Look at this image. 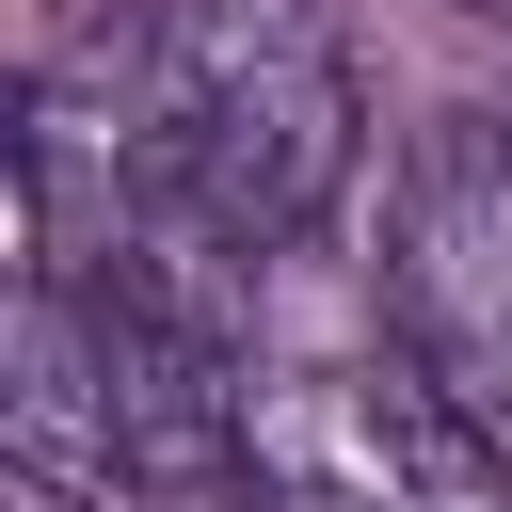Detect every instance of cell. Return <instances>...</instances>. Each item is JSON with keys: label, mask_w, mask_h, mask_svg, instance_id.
I'll return each mask as SVG.
<instances>
[{"label": "cell", "mask_w": 512, "mask_h": 512, "mask_svg": "<svg viewBox=\"0 0 512 512\" xmlns=\"http://www.w3.org/2000/svg\"><path fill=\"white\" fill-rule=\"evenodd\" d=\"M368 176V80L304 0H160L112 48V192L192 256H288Z\"/></svg>", "instance_id": "1"}, {"label": "cell", "mask_w": 512, "mask_h": 512, "mask_svg": "<svg viewBox=\"0 0 512 512\" xmlns=\"http://www.w3.org/2000/svg\"><path fill=\"white\" fill-rule=\"evenodd\" d=\"M16 464L48 496H112V512H256V384L128 240H112V272L32 256Z\"/></svg>", "instance_id": "2"}, {"label": "cell", "mask_w": 512, "mask_h": 512, "mask_svg": "<svg viewBox=\"0 0 512 512\" xmlns=\"http://www.w3.org/2000/svg\"><path fill=\"white\" fill-rule=\"evenodd\" d=\"M256 512H512V416L384 352L256 368Z\"/></svg>", "instance_id": "3"}, {"label": "cell", "mask_w": 512, "mask_h": 512, "mask_svg": "<svg viewBox=\"0 0 512 512\" xmlns=\"http://www.w3.org/2000/svg\"><path fill=\"white\" fill-rule=\"evenodd\" d=\"M384 336L512 416V112H432L384 192Z\"/></svg>", "instance_id": "4"}]
</instances>
